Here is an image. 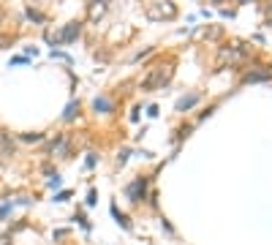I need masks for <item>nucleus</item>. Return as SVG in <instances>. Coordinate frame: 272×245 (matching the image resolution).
<instances>
[{
	"instance_id": "1",
	"label": "nucleus",
	"mask_w": 272,
	"mask_h": 245,
	"mask_svg": "<svg viewBox=\"0 0 272 245\" xmlns=\"http://www.w3.org/2000/svg\"><path fill=\"white\" fill-rule=\"evenodd\" d=\"M169 79H171V65L169 63L166 65H155V68H150L147 76L139 82V88L147 93V90H155V88H161V85H166Z\"/></svg>"
},
{
	"instance_id": "2",
	"label": "nucleus",
	"mask_w": 272,
	"mask_h": 245,
	"mask_svg": "<svg viewBox=\"0 0 272 245\" xmlns=\"http://www.w3.org/2000/svg\"><path fill=\"white\" fill-rule=\"evenodd\" d=\"M253 49H248V46H242V44H229V46H221L218 49V63L221 65H237V63H242L245 57L250 55Z\"/></svg>"
},
{
	"instance_id": "3",
	"label": "nucleus",
	"mask_w": 272,
	"mask_h": 245,
	"mask_svg": "<svg viewBox=\"0 0 272 245\" xmlns=\"http://www.w3.org/2000/svg\"><path fill=\"white\" fill-rule=\"evenodd\" d=\"M79 33H82V22H68L60 28L57 36H52V33H44V36H46V41H52V44H71Z\"/></svg>"
},
{
	"instance_id": "4",
	"label": "nucleus",
	"mask_w": 272,
	"mask_h": 245,
	"mask_svg": "<svg viewBox=\"0 0 272 245\" xmlns=\"http://www.w3.org/2000/svg\"><path fill=\"white\" fill-rule=\"evenodd\" d=\"M144 194H147V177H136V180L125 188V196H128L131 202H142Z\"/></svg>"
},
{
	"instance_id": "5",
	"label": "nucleus",
	"mask_w": 272,
	"mask_h": 245,
	"mask_svg": "<svg viewBox=\"0 0 272 245\" xmlns=\"http://www.w3.org/2000/svg\"><path fill=\"white\" fill-rule=\"evenodd\" d=\"M68 147H71V139L65 134H55V139L49 142V153L57 155V158H65L68 155Z\"/></svg>"
},
{
	"instance_id": "6",
	"label": "nucleus",
	"mask_w": 272,
	"mask_h": 245,
	"mask_svg": "<svg viewBox=\"0 0 272 245\" xmlns=\"http://www.w3.org/2000/svg\"><path fill=\"white\" fill-rule=\"evenodd\" d=\"M144 11H147L150 19H163V17H174L177 14L174 6H155V3H147V6H144Z\"/></svg>"
},
{
	"instance_id": "7",
	"label": "nucleus",
	"mask_w": 272,
	"mask_h": 245,
	"mask_svg": "<svg viewBox=\"0 0 272 245\" xmlns=\"http://www.w3.org/2000/svg\"><path fill=\"white\" fill-rule=\"evenodd\" d=\"M245 82H269L272 79V68H258V71H248L242 76Z\"/></svg>"
},
{
	"instance_id": "8",
	"label": "nucleus",
	"mask_w": 272,
	"mask_h": 245,
	"mask_svg": "<svg viewBox=\"0 0 272 245\" xmlns=\"http://www.w3.org/2000/svg\"><path fill=\"white\" fill-rule=\"evenodd\" d=\"M0 150H3L6 155H14V150H17V139L11 136V134H6V131H0Z\"/></svg>"
},
{
	"instance_id": "9",
	"label": "nucleus",
	"mask_w": 272,
	"mask_h": 245,
	"mask_svg": "<svg viewBox=\"0 0 272 245\" xmlns=\"http://www.w3.org/2000/svg\"><path fill=\"white\" fill-rule=\"evenodd\" d=\"M199 93H194V96H185V98H180V101H177V112H188L191 107H196L199 104Z\"/></svg>"
},
{
	"instance_id": "10",
	"label": "nucleus",
	"mask_w": 272,
	"mask_h": 245,
	"mask_svg": "<svg viewBox=\"0 0 272 245\" xmlns=\"http://www.w3.org/2000/svg\"><path fill=\"white\" fill-rule=\"evenodd\" d=\"M25 14H28V19H33V22H38V25H44V22H46L44 11H41V9H36V6H28V9H25Z\"/></svg>"
},
{
	"instance_id": "11",
	"label": "nucleus",
	"mask_w": 272,
	"mask_h": 245,
	"mask_svg": "<svg viewBox=\"0 0 272 245\" xmlns=\"http://www.w3.org/2000/svg\"><path fill=\"white\" fill-rule=\"evenodd\" d=\"M76 115H79V101H71L68 107H65V115H63V120H74Z\"/></svg>"
},
{
	"instance_id": "12",
	"label": "nucleus",
	"mask_w": 272,
	"mask_h": 245,
	"mask_svg": "<svg viewBox=\"0 0 272 245\" xmlns=\"http://www.w3.org/2000/svg\"><path fill=\"white\" fill-rule=\"evenodd\" d=\"M96 109H101V112H112V101L109 98H96V104H93Z\"/></svg>"
},
{
	"instance_id": "13",
	"label": "nucleus",
	"mask_w": 272,
	"mask_h": 245,
	"mask_svg": "<svg viewBox=\"0 0 272 245\" xmlns=\"http://www.w3.org/2000/svg\"><path fill=\"white\" fill-rule=\"evenodd\" d=\"M19 139H22V142H30V144H36V142H44V134H22V136H19Z\"/></svg>"
},
{
	"instance_id": "14",
	"label": "nucleus",
	"mask_w": 272,
	"mask_h": 245,
	"mask_svg": "<svg viewBox=\"0 0 272 245\" xmlns=\"http://www.w3.org/2000/svg\"><path fill=\"white\" fill-rule=\"evenodd\" d=\"M104 11H106V6H96V3L87 6V14H90V17H101Z\"/></svg>"
},
{
	"instance_id": "15",
	"label": "nucleus",
	"mask_w": 272,
	"mask_h": 245,
	"mask_svg": "<svg viewBox=\"0 0 272 245\" xmlns=\"http://www.w3.org/2000/svg\"><path fill=\"white\" fill-rule=\"evenodd\" d=\"M11 41H14V36H11V33H0V49H6Z\"/></svg>"
},
{
	"instance_id": "16",
	"label": "nucleus",
	"mask_w": 272,
	"mask_h": 245,
	"mask_svg": "<svg viewBox=\"0 0 272 245\" xmlns=\"http://www.w3.org/2000/svg\"><path fill=\"white\" fill-rule=\"evenodd\" d=\"M11 210H14V204H3V207H0V221H3V218H9Z\"/></svg>"
},
{
	"instance_id": "17",
	"label": "nucleus",
	"mask_w": 272,
	"mask_h": 245,
	"mask_svg": "<svg viewBox=\"0 0 272 245\" xmlns=\"http://www.w3.org/2000/svg\"><path fill=\"white\" fill-rule=\"evenodd\" d=\"M60 175H57V172H55V175H49V185H52V188H60Z\"/></svg>"
},
{
	"instance_id": "18",
	"label": "nucleus",
	"mask_w": 272,
	"mask_h": 245,
	"mask_svg": "<svg viewBox=\"0 0 272 245\" xmlns=\"http://www.w3.org/2000/svg\"><path fill=\"white\" fill-rule=\"evenodd\" d=\"M125 161H128V150H123V153H120V155L115 158V164H117V167H123Z\"/></svg>"
},
{
	"instance_id": "19",
	"label": "nucleus",
	"mask_w": 272,
	"mask_h": 245,
	"mask_svg": "<svg viewBox=\"0 0 272 245\" xmlns=\"http://www.w3.org/2000/svg\"><path fill=\"white\" fill-rule=\"evenodd\" d=\"M11 63H14V65H22V63H28V55H19V57H14Z\"/></svg>"
},
{
	"instance_id": "20",
	"label": "nucleus",
	"mask_w": 272,
	"mask_h": 245,
	"mask_svg": "<svg viewBox=\"0 0 272 245\" xmlns=\"http://www.w3.org/2000/svg\"><path fill=\"white\" fill-rule=\"evenodd\" d=\"M261 11H264V14H267V19L272 22V6H261Z\"/></svg>"
},
{
	"instance_id": "21",
	"label": "nucleus",
	"mask_w": 272,
	"mask_h": 245,
	"mask_svg": "<svg viewBox=\"0 0 272 245\" xmlns=\"http://www.w3.org/2000/svg\"><path fill=\"white\" fill-rule=\"evenodd\" d=\"M68 196H71L68 191H63V194H57V196H55V199H57V202H65V199H68Z\"/></svg>"
}]
</instances>
